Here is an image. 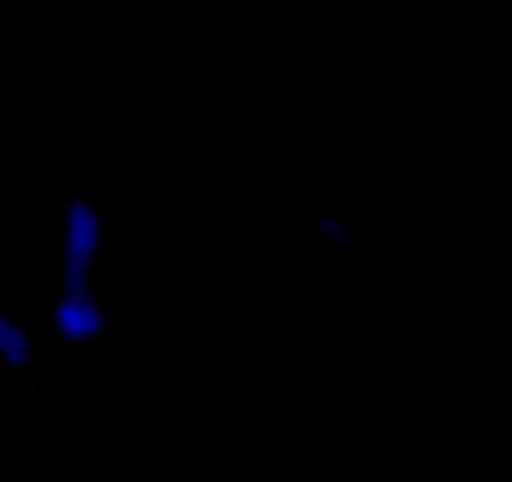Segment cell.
Segmentation results:
<instances>
[{
    "label": "cell",
    "mask_w": 512,
    "mask_h": 482,
    "mask_svg": "<svg viewBox=\"0 0 512 482\" xmlns=\"http://www.w3.org/2000/svg\"><path fill=\"white\" fill-rule=\"evenodd\" d=\"M56 332H61L66 342H91V337L106 332V312H101V302H96L91 287H86V292H66V297L56 302Z\"/></svg>",
    "instance_id": "2"
},
{
    "label": "cell",
    "mask_w": 512,
    "mask_h": 482,
    "mask_svg": "<svg viewBox=\"0 0 512 482\" xmlns=\"http://www.w3.org/2000/svg\"><path fill=\"white\" fill-rule=\"evenodd\" d=\"M101 257V216L91 201H66V221H61V282L66 292H86L91 287V267Z\"/></svg>",
    "instance_id": "1"
},
{
    "label": "cell",
    "mask_w": 512,
    "mask_h": 482,
    "mask_svg": "<svg viewBox=\"0 0 512 482\" xmlns=\"http://www.w3.org/2000/svg\"><path fill=\"white\" fill-rule=\"evenodd\" d=\"M317 236L327 241V247H352L357 241V231H352V221H342V216H317Z\"/></svg>",
    "instance_id": "4"
},
{
    "label": "cell",
    "mask_w": 512,
    "mask_h": 482,
    "mask_svg": "<svg viewBox=\"0 0 512 482\" xmlns=\"http://www.w3.org/2000/svg\"><path fill=\"white\" fill-rule=\"evenodd\" d=\"M0 357H6L16 372H26L31 367V357H36V347H31V337L11 322V317H0Z\"/></svg>",
    "instance_id": "3"
}]
</instances>
